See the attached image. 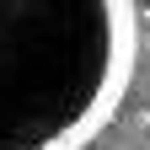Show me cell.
<instances>
[{"mask_svg":"<svg viewBox=\"0 0 150 150\" xmlns=\"http://www.w3.org/2000/svg\"><path fill=\"white\" fill-rule=\"evenodd\" d=\"M134 16H145V22H150V0H134Z\"/></svg>","mask_w":150,"mask_h":150,"instance_id":"7a4b0ae2","label":"cell"},{"mask_svg":"<svg viewBox=\"0 0 150 150\" xmlns=\"http://www.w3.org/2000/svg\"><path fill=\"white\" fill-rule=\"evenodd\" d=\"M134 22V0H32L16 32L0 27V150H70L11 59L91 134L129 81Z\"/></svg>","mask_w":150,"mask_h":150,"instance_id":"6da1fadb","label":"cell"}]
</instances>
